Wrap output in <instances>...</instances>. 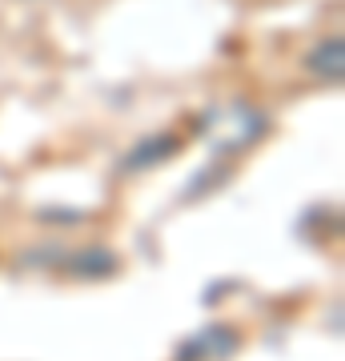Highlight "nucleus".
Here are the masks:
<instances>
[{
	"instance_id": "7ed1b4c3",
	"label": "nucleus",
	"mask_w": 345,
	"mask_h": 361,
	"mask_svg": "<svg viewBox=\"0 0 345 361\" xmlns=\"http://www.w3.org/2000/svg\"><path fill=\"white\" fill-rule=\"evenodd\" d=\"M177 153V141L173 137H153V141H145L133 149V157H128L125 165L128 169H145V165H153V161H165V157Z\"/></svg>"
},
{
	"instance_id": "f03ea898",
	"label": "nucleus",
	"mask_w": 345,
	"mask_h": 361,
	"mask_svg": "<svg viewBox=\"0 0 345 361\" xmlns=\"http://www.w3.org/2000/svg\"><path fill=\"white\" fill-rule=\"evenodd\" d=\"M305 65L313 68L321 80L341 85V77H345V49H341V40H337V37H333V40H321L317 49L305 56Z\"/></svg>"
},
{
	"instance_id": "f257e3e1",
	"label": "nucleus",
	"mask_w": 345,
	"mask_h": 361,
	"mask_svg": "<svg viewBox=\"0 0 345 361\" xmlns=\"http://www.w3.org/2000/svg\"><path fill=\"white\" fill-rule=\"evenodd\" d=\"M261 129H265V116L249 104H229L221 113H209V121H205V133L221 153H237L245 145H253L261 137Z\"/></svg>"
}]
</instances>
